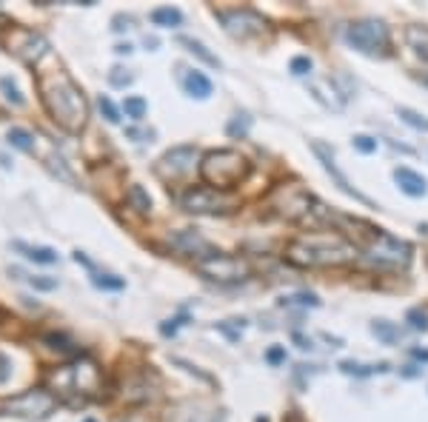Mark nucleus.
<instances>
[{
    "instance_id": "4468645a",
    "label": "nucleus",
    "mask_w": 428,
    "mask_h": 422,
    "mask_svg": "<svg viewBox=\"0 0 428 422\" xmlns=\"http://www.w3.org/2000/svg\"><path fill=\"white\" fill-rule=\"evenodd\" d=\"M171 246H177L183 254H189V257H194V263L197 260H203V257H211V254H217V249H211L203 237H197L194 231H177L174 237H171Z\"/></svg>"
},
{
    "instance_id": "a19ab883",
    "label": "nucleus",
    "mask_w": 428,
    "mask_h": 422,
    "mask_svg": "<svg viewBox=\"0 0 428 422\" xmlns=\"http://www.w3.org/2000/svg\"><path fill=\"white\" fill-rule=\"evenodd\" d=\"M75 263H83L86 268H95V263H91V260L83 254V251H75Z\"/></svg>"
},
{
    "instance_id": "e433bc0d",
    "label": "nucleus",
    "mask_w": 428,
    "mask_h": 422,
    "mask_svg": "<svg viewBox=\"0 0 428 422\" xmlns=\"http://www.w3.org/2000/svg\"><path fill=\"white\" fill-rule=\"evenodd\" d=\"M29 283H32V288H38V291H54L57 288L54 277H29Z\"/></svg>"
},
{
    "instance_id": "0eeeda50",
    "label": "nucleus",
    "mask_w": 428,
    "mask_h": 422,
    "mask_svg": "<svg viewBox=\"0 0 428 422\" xmlns=\"http://www.w3.org/2000/svg\"><path fill=\"white\" fill-rule=\"evenodd\" d=\"M180 208L189 211V214H229V211L237 208V200L229 192L211 189V186H197L180 197Z\"/></svg>"
},
{
    "instance_id": "20e7f679",
    "label": "nucleus",
    "mask_w": 428,
    "mask_h": 422,
    "mask_svg": "<svg viewBox=\"0 0 428 422\" xmlns=\"http://www.w3.org/2000/svg\"><path fill=\"white\" fill-rule=\"evenodd\" d=\"M252 174V163L234 148H214L200 160V177L211 189L229 192Z\"/></svg>"
},
{
    "instance_id": "7c9ffc66",
    "label": "nucleus",
    "mask_w": 428,
    "mask_h": 422,
    "mask_svg": "<svg viewBox=\"0 0 428 422\" xmlns=\"http://www.w3.org/2000/svg\"><path fill=\"white\" fill-rule=\"evenodd\" d=\"M43 343L49 348H57V351H77L75 343L69 337H63V334H43Z\"/></svg>"
},
{
    "instance_id": "c85d7f7f",
    "label": "nucleus",
    "mask_w": 428,
    "mask_h": 422,
    "mask_svg": "<svg viewBox=\"0 0 428 422\" xmlns=\"http://www.w3.org/2000/svg\"><path fill=\"white\" fill-rule=\"evenodd\" d=\"M249 126H252V117L249 114H237L231 123H229V137H246L249 134Z\"/></svg>"
},
{
    "instance_id": "5701e85b",
    "label": "nucleus",
    "mask_w": 428,
    "mask_h": 422,
    "mask_svg": "<svg viewBox=\"0 0 428 422\" xmlns=\"http://www.w3.org/2000/svg\"><path fill=\"white\" fill-rule=\"evenodd\" d=\"M340 371H343V374H354V377H372V374H385L388 366H385V363L360 366V363H351V359H343V363H340Z\"/></svg>"
},
{
    "instance_id": "412c9836",
    "label": "nucleus",
    "mask_w": 428,
    "mask_h": 422,
    "mask_svg": "<svg viewBox=\"0 0 428 422\" xmlns=\"http://www.w3.org/2000/svg\"><path fill=\"white\" fill-rule=\"evenodd\" d=\"M372 334H374L383 345L400 343V328H397L394 322H388V320H374V322H372Z\"/></svg>"
},
{
    "instance_id": "9d476101",
    "label": "nucleus",
    "mask_w": 428,
    "mask_h": 422,
    "mask_svg": "<svg viewBox=\"0 0 428 422\" xmlns=\"http://www.w3.org/2000/svg\"><path fill=\"white\" fill-rule=\"evenodd\" d=\"M217 17H220L226 32L237 40H254V38H263L268 32V20L254 9H231V12L220 9Z\"/></svg>"
},
{
    "instance_id": "58836bf2",
    "label": "nucleus",
    "mask_w": 428,
    "mask_h": 422,
    "mask_svg": "<svg viewBox=\"0 0 428 422\" xmlns=\"http://www.w3.org/2000/svg\"><path fill=\"white\" fill-rule=\"evenodd\" d=\"M9 368H12V359H9L6 354H0V382L9 377Z\"/></svg>"
},
{
    "instance_id": "8fccbe9b",
    "label": "nucleus",
    "mask_w": 428,
    "mask_h": 422,
    "mask_svg": "<svg viewBox=\"0 0 428 422\" xmlns=\"http://www.w3.org/2000/svg\"><path fill=\"white\" fill-rule=\"evenodd\" d=\"M257 422H268V419H266V416H257Z\"/></svg>"
},
{
    "instance_id": "b1692460",
    "label": "nucleus",
    "mask_w": 428,
    "mask_h": 422,
    "mask_svg": "<svg viewBox=\"0 0 428 422\" xmlns=\"http://www.w3.org/2000/svg\"><path fill=\"white\" fill-rule=\"evenodd\" d=\"M126 200H129V205L137 211V214H151V197L146 194L143 186H132L129 194H126Z\"/></svg>"
},
{
    "instance_id": "cd10ccee",
    "label": "nucleus",
    "mask_w": 428,
    "mask_h": 422,
    "mask_svg": "<svg viewBox=\"0 0 428 422\" xmlns=\"http://www.w3.org/2000/svg\"><path fill=\"white\" fill-rule=\"evenodd\" d=\"M91 283H95V288H103V291H123L126 288V280H120L114 274H95Z\"/></svg>"
},
{
    "instance_id": "7ed1b4c3",
    "label": "nucleus",
    "mask_w": 428,
    "mask_h": 422,
    "mask_svg": "<svg viewBox=\"0 0 428 422\" xmlns=\"http://www.w3.org/2000/svg\"><path fill=\"white\" fill-rule=\"evenodd\" d=\"M49 388L57 397V403L63 400L66 405H86L89 397H95V391L100 388V368L86 357L66 366H57L49 374Z\"/></svg>"
},
{
    "instance_id": "37998d69",
    "label": "nucleus",
    "mask_w": 428,
    "mask_h": 422,
    "mask_svg": "<svg viewBox=\"0 0 428 422\" xmlns=\"http://www.w3.org/2000/svg\"><path fill=\"white\" fill-rule=\"evenodd\" d=\"M114 52H117V54H132V43H117Z\"/></svg>"
},
{
    "instance_id": "6ab92c4d",
    "label": "nucleus",
    "mask_w": 428,
    "mask_h": 422,
    "mask_svg": "<svg viewBox=\"0 0 428 422\" xmlns=\"http://www.w3.org/2000/svg\"><path fill=\"white\" fill-rule=\"evenodd\" d=\"M180 46H186V52H192L194 57H200L206 66H211V69H220V57L217 54H211L200 40H194V38H180Z\"/></svg>"
},
{
    "instance_id": "473e14b6",
    "label": "nucleus",
    "mask_w": 428,
    "mask_h": 422,
    "mask_svg": "<svg viewBox=\"0 0 428 422\" xmlns=\"http://www.w3.org/2000/svg\"><path fill=\"white\" fill-rule=\"evenodd\" d=\"M98 109L103 111V117L109 120V123H120V111H117V106H114V103H112L106 95H100V97H98Z\"/></svg>"
},
{
    "instance_id": "09e8293b",
    "label": "nucleus",
    "mask_w": 428,
    "mask_h": 422,
    "mask_svg": "<svg viewBox=\"0 0 428 422\" xmlns=\"http://www.w3.org/2000/svg\"><path fill=\"white\" fill-rule=\"evenodd\" d=\"M117 422H146V419H135V416H129V419H117Z\"/></svg>"
},
{
    "instance_id": "bb28decb",
    "label": "nucleus",
    "mask_w": 428,
    "mask_h": 422,
    "mask_svg": "<svg viewBox=\"0 0 428 422\" xmlns=\"http://www.w3.org/2000/svg\"><path fill=\"white\" fill-rule=\"evenodd\" d=\"M123 111H126V117H132V120H140L146 117V111H148V103L143 100V97H137V95H129L126 100H123Z\"/></svg>"
},
{
    "instance_id": "72a5a7b5",
    "label": "nucleus",
    "mask_w": 428,
    "mask_h": 422,
    "mask_svg": "<svg viewBox=\"0 0 428 422\" xmlns=\"http://www.w3.org/2000/svg\"><path fill=\"white\" fill-rule=\"evenodd\" d=\"M406 322H408L414 331H428V314H425L422 308H411V311L406 314Z\"/></svg>"
},
{
    "instance_id": "423d86ee",
    "label": "nucleus",
    "mask_w": 428,
    "mask_h": 422,
    "mask_svg": "<svg viewBox=\"0 0 428 422\" xmlns=\"http://www.w3.org/2000/svg\"><path fill=\"white\" fill-rule=\"evenodd\" d=\"M346 40L349 46H354L357 52L369 54V57H385L388 54V46H391V32L383 20H374V17H365V20H357V23H349L346 26Z\"/></svg>"
},
{
    "instance_id": "39448f33",
    "label": "nucleus",
    "mask_w": 428,
    "mask_h": 422,
    "mask_svg": "<svg viewBox=\"0 0 428 422\" xmlns=\"http://www.w3.org/2000/svg\"><path fill=\"white\" fill-rule=\"evenodd\" d=\"M57 408V397L46 388H29L15 397H0V416H15L26 422L49 419Z\"/></svg>"
},
{
    "instance_id": "de8ad7c7",
    "label": "nucleus",
    "mask_w": 428,
    "mask_h": 422,
    "mask_svg": "<svg viewBox=\"0 0 428 422\" xmlns=\"http://www.w3.org/2000/svg\"><path fill=\"white\" fill-rule=\"evenodd\" d=\"M6 320H9V314H6L3 308H0V322H6Z\"/></svg>"
},
{
    "instance_id": "4c0bfd02",
    "label": "nucleus",
    "mask_w": 428,
    "mask_h": 422,
    "mask_svg": "<svg viewBox=\"0 0 428 422\" xmlns=\"http://www.w3.org/2000/svg\"><path fill=\"white\" fill-rule=\"evenodd\" d=\"M266 359H268L271 366L286 363V348H280V345H277V348H268V351H266Z\"/></svg>"
},
{
    "instance_id": "c9c22d12",
    "label": "nucleus",
    "mask_w": 428,
    "mask_h": 422,
    "mask_svg": "<svg viewBox=\"0 0 428 422\" xmlns=\"http://www.w3.org/2000/svg\"><path fill=\"white\" fill-rule=\"evenodd\" d=\"M132 80H135V75H129L126 69H112V75H109V83L112 86H117V88H126V86H132Z\"/></svg>"
},
{
    "instance_id": "3c124183",
    "label": "nucleus",
    "mask_w": 428,
    "mask_h": 422,
    "mask_svg": "<svg viewBox=\"0 0 428 422\" xmlns=\"http://www.w3.org/2000/svg\"><path fill=\"white\" fill-rule=\"evenodd\" d=\"M83 422H95V419H83Z\"/></svg>"
},
{
    "instance_id": "2f4dec72",
    "label": "nucleus",
    "mask_w": 428,
    "mask_h": 422,
    "mask_svg": "<svg viewBox=\"0 0 428 422\" xmlns=\"http://www.w3.org/2000/svg\"><path fill=\"white\" fill-rule=\"evenodd\" d=\"M312 57H305V54H297V57H291V63H289V69L297 75V77H305V75H309L312 72Z\"/></svg>"
},
{
    "instance_id": "c756f323",
    "label": "nucleus",
    "mask_w": 428,
    "mask_h": 422,
    "mask_svg": "<svg viewBox=\"0 0 428 422\" xmlns=\"http://www.w3.org/2000/svg\"><path fill=\"white\" fill-rule=\"evenodd\" d=\"M0 92H3L15 106H23V95H20V88L15 86L12 77H0Z\"/></svg>"
},
{
    "instance_id": "9b49d317",
    "label": "nucleus",
    "mask_w": 428,
    "mask_h": 422,
    "mask_svg": "<svg viewBox=\"0 0 428 422\" xmlns=\"http://www.w3.org/2000/svg\"><path fill=\"white\" fill-rule=\"evenodd\" d=\"M197 160H200V152L194 146H177L158 160L155 174L163 180V183H177V180H186L194 169H200Z\"/></svg>"
},
{
    "instance_id": "ddd939ff",
    "label": "nucleus",
    "mask_w": 428,
    "mask_h": 422,
    "mask_svg": "<svg viewBox=\"0 0 428 422\" xmlns=\"http://www.w3.org/2000/svg\"><path fill=\"white\" fill-rule=\"evenodd\" d=\"M312 152L317 155L320 166L326 169V174H328L331 180H334V183H337V189H340L343 194L354 197V200H357V203H362V205H374V203H372L369 197H365L362 192H357V189H354V186L349 183V177H346V174H343V171L337 169V160H334V152H331V148H328V146H323L320 140H314V143H312Z\"/></svg>"
},
{
    "instance_id": "6e6552de",
    "label": "nucleus",
    "mask_w": 428,
    "mask_h": 422,
    "mask_svg": "<svg viewBox=\"0 0 428 422\" xmlns=\"http://www.w3.org/2000/svg\"><path fill=\"white\" fill-rule=\"evenodd\" d=\"M194 268L206 280H214V283H240L252 274V265L246 260L234 257V254H223V251L197 260Z\"/></svg>"
},
{
    "instance_id": "f257e3e1",
    "label": "nucleus",
    "mask_w": 428,
    "mask_h": 422,
    "mask_svg": "<svg viewBox=\"0 0 428 422\" xmlns=\"http://www.w3.org/2000/svg\"><path fill=\"white\" fill-rule=\"evenodd\" d=\"M38 92H40V103L49 111V117L54 123L77 134L83 132L86 120H89V100L83 95V88L72 80V75L66 69H49V72H38Z\"/></svg>"
},
{
    "instance_id": "f8f14e48",
    "label": "nucleus",
    "mask_w": 428,
    "mask_h": 422,
    "mask_svg": "<svg viewBox=\"0 0 428 422\" xmlns=\"http://www.w3.org/2000/svg\"><path fill=\"white\" fill-rule=\"evenodd\" d=\"M365 254L377 263H388V265H406L411 260V246L403 243V240H397L391 234H385L383 228L369 240V243L362 246Z\"/></svg>"
},
{
    "instance_id": "f3484780",
    "label": "nucleus",
    "mask_w": 428,
    "mask_h": 422,
    "mask_svg": "<svg viewBox=\"0 0 428 422\" xmlns=\"http://www.w3.org/2000/svg\"><path fill=\"white\" fill-rule=\"evenodd\" d=\"M12 249L20 251L26 260L40 263V265H54V263L60 260V254H57L54 249H49V246H29V243H23V240H15Z\"/></svg>"
},
{
    "instance_id": "2eb2a0df",
    "label": "nucleus",
    "mask_w": 428,
    "mask_h": 422,
    "mask_svg": "<svg viewBox=\"0 0 428 422\" xmlns=\"http://www.w3.org/2000/svg\"><path fill=\"white\" fill-rule=\"evenodd\" d=\"M394 180H397V186H400V192L408 194V197H425V192H428L425 177L411 171V169H406V166L394 169Z\"/></svg>"
},
{
    "instance_id": "f704fd0d",
    "label": "nucleus",
    "mask_w": 428,
    "mask_h": 422,
    "mask_svg": "<svg viewBox=\"0 0 428 422\" xmlns=\"http://www.w3.org/2000/svg\"><path fill=\"white\" fill-rule=\"evenodd\" d=\"M351 143H354V148H357L360 155H374L377 152V140L369 137V134H357Z\"/></svg>"
},
{
    "instance_id": "a878e982",
    "label": "nucleus",
    "mask_w": 428,
    "mask_h": 422,
    "mask_svg": "<svg viewBox=\"0 0 428 422\" xmlns=\"http://www.w3.org/2000/svg\"><path fill=\"white\" fill-rule=\"evenodd\" d=\"M280 306H303V308H317V306H320V299H317V294H312V291H297V294L283 297V299H280Z\"/></svg>"
},
{
    "instance_id": "1a4fd4ad",
    "label": "nucleus",
    "mask_w": 428,
    "mask_h": 422,
    "mask_svg": "<svg viewBox=\"0 0 428 422\" xmlns=\"http://www.w3.org/2000/svg\"><path fill=\"white\" fill-rule=\"evenodd\" d=\"M6 49L23 60L26 66H40V60L49 57V40L43 35H38L35 29H23V26H15L12 35L6 38Z\"/></svg>"
},
{
    "instance_id": "79ce46f5",
    "label": "nucleus",
    "mask_w": 428,
    "mask_h": 422,
    "mask_svg": "<svg viewBox=\"0 0 428 422\" xmlns=\"http://www.w3.org/2000/svg\"><path fill=\"white\" fill-rule=\"evenodd\" d=\"M126 23H132V17H129ZM123 29H129V26H123V15H117V17H114V32H123Z\"/></svg>"
},
{
    "instance_id": "ea45409f",
    "label": "nucleus",
    "mask_w": 428,
    "mask_h": 422,
    "mask_svg": "<svg viewBox=\"0 0 428 422\" xmlns=\"http://www.w3.org/2000/svg\"><path fill=\"white\" fill-rule=\"evenodd\" d=\"M291 337H294V343H297L300 348H314V343H312V340H305L303 334H291Z\"/></svg>"
},
{
    "instance_id": "c03bdc74",
    "label": "nucleus",
    "mask_w": 428,
    "mask_h": 422,
    "mask_svg": "<svg viewBox=\"0 0 428 422\" xmlns=\"http://www.w3.org/2000/svg\"><path fill=\"white\" fill-rule=\"evenodd\" d=\"M420 374H422V371H420V368H414V366H408V368L403 371V377H420Z\"/></svg>"
},
{
    "instance_id": "a211bd4d",
    "label": "nucleus",
    "mask_w": 428,
    "mask_h": 422,
    "mask_svg": "<svg viewBox=\"0 0 428 422\" xmlns=\"http://www.w3.org/2000/svg\"><path fill=\"white\" fill-rule=\"evenodd\" d=\"M406 43L422 63H428V26H408L406 29Z\"/></svg>"
},
{
    "instance_id": "393cba45",
    "label": "nucleus",
    "mask_w": 428,
    "mask_h": 422,
    "mask_svg": "<svg viewBox=\"0 0 428 422\" xmlns=\"http://www.w3.org/2000/svg\"><path fill=\"white\" fill-rule=\"evenodd\" d=\"M397 114H400V120L406 126H411L417 132H428V117L425 114H420V111H414L408 106H400V109H397Z\"/></svg>"
},
{
    "instance_id": "f03ea898",
    "label": "nucleus",
    "mask_w": 428,
    "mask_h": 422,
    "mask_svg": "<svg viewBox=\"0 0 428 422\" xmlns=\"http://www.w3.org/2000/svg\"><path fill=\"white\" fill-rule=\"evenodd\" d=\"M357 257V249L349 243L343 234H309L297 237L286 249V260L297 268H326V265H343Z\"/></svg>"
},
{
    "instance_id": "aec40b11",
    "label": "nucleus",
    "mask_w": 428,
    "mask_h": 422,
    "mask_svg": "<svg viewBox=\"0 0 428 422\" xmlns=\"http://www.w3.org/2000/svg\"><path fill=\"white\" fill-rule=\"evenodd\" d=\"M151 23L163 26V29H177L183 23V12L174 9V6H158L155 12H151Z\"/></svg>"
},
{
    "instance_id": "dca6fc26",
    "label": "nucleus",
    "mask_w": 428,
    "mask_h": 422,
    "mask_svg": "<svg viewBox=\"0 0 428 422\" xmlns=\"http://www.w3.org/2000/svg\"><path fill=\"white\" fill-rule=\"evenodd\" d=\"M183 88H186L189 97H197V100H208L211 92H214L211 80L203 72H197V69H189L186 75H183Z\"/></svg>"
},
{
    "instance_id": "4be33fe9",
    "label": "nucleus",
    "mask_w": 428,
    "mask_h": 422,
    "mask_svg": "<svg viewBox=\"0 0 428 422\" xmlns=\"http://www.w3.org/2000/svg\"><path fill=\"white\" fill-rule=\"evenodd\" d=\"M6 140H9V146L20 148V152H26V155H35V152H38L35 134H32V132H26V129H9Z\"/></svg>"
},
{
    "instance_id": "49530a36",
    "label": "nucleus",
    "mask_w": 428,
    "mask_h": 422,
    "mask_svg": "<svg viewBox=\"0 0 428 422\" xmlns=\"http://www.w3.org/2000/svg\"><path fill=\"white\" fill-rule=\"evenodd\" d=\"M411 354H414V357H417V359H425V363H428V351H422V348H414V351H411Z\"/></svg>"
},
{
    "instance_id": "a18cd8bd",
    "label": "nucleus",
    "mask_w": 428,
    "mask_h": 422,
    "mask_svg": "<svg viewBox=\"0 0 428 422\" xmlns=\"http://www.w3.org/2000/svg\"><path fill=\"white\" fill-rule=\"evenodd\" d=\"M6 26H12V20H9L6 12H0V29H6Z\"/></svg>"
}]
</instances>
